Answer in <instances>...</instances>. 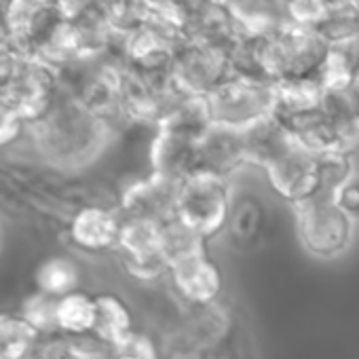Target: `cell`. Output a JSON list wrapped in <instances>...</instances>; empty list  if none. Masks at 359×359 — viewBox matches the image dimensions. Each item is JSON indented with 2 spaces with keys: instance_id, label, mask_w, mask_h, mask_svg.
<instances>
[{
  "instance_id": "obj_1",
  "label": "cell",
  "mask_w": 359,
  "mask_h": 359,
  "mask_svg": "<svg viewBox=\"0 0 359 359\" xmlns=\"http://www.w3.org/2000/svg\"><path fill=\"white\" fill-rule=\"evenodd\" d=\"M260 47L264 72L271 83L317 76L327 53V43L315 28H302L290 22L277 32L260 36Z\"/></svg>"
},
{
  "instance_id": "obj_2",
  "label": "cell",
  "mask_w": 359,
  "mask_h": 359,
  "mask_svg": "<svg viewBox=\"0 0 359 359\" xmlns=\"http://www.w3.org/2000/svg\"><path fill=\"white\" fill-rule=\"evenodd\" d=\"M231 189L229 180L210 171H197L177 187L173 218L201 235L214 239L229 224Z\"/></svg>"
},
{
  "instance_id": "obj_3",
  "label": "cell",
  "mask_w": 359,
  "mask_h": 359,
  "mask_svg": "<svg viewBox=\"0 0 359 359\" xmlns=\"http://www.w3.org/2000/svg\"><path fill=\"white\" fill-rule=\"evenodd\" d=\"M302 248L317 258H336L351 245L353 220L332 195H313L294 205Z\"/></svg>"
},
{
  "instance_id": "obj_4",
  "label": "cell",
  "mask_w": 359,
  "mask_h": 359,
  "mask_svg": "<svg viewBox=\"0 0 359 359\" xmlns=\"http://www.w3.org/2000/svg\"><path fill=\"white\" fill-rule=\"evenodd\" d=\"M214 125L243 131L275 114V83L229 76L208 95Z\"/></svg>"
},
{
  "instance_id": "obj_5",
  "label": "cell",
  "mask_w": 359,
  "mask_h": 359,
  "mask_svg": "<svg viewBox=\"0 0 359 359\" xmlns=\"http://www.w3.org/2000/svg\"><path fill=\"white\" fill-rule=\"evenodd\" d=\"M116 250L125 271L140 281H154L169 273V260L163 252V222L123 216Z\"/></svg>"
},
{
  "instance_id": "obj_6",
  "label": "cell",
  "mask_w": 359,
  "mask_h": 359,
  "mask_svg": "<svg viewBox=\"0 0 359 359\" xmlns=\"http://www.w3.org/2000/svg\"><path fill=\"white\" fill-rule=\"evenodd\" d=\"M57 74L60 72L41 60L24 55L13 81L0 93V97L11 104L26 123H39L60 95Z\"/></svg>"
},
{
  "instance_id": "obj_7",
  "label": "cell",
  "mask_w": 359,
  "mask_h": 359,
  "mask_svg": "<svg viewBox=\"0 0 359 359\" xmlns=\"http://www.w3.org/2000/svg\"><path fill=\"white\" fill-rule=\"evenodd\" d=\"M171 76L182 93L208 97L231 76L229 53L199 43H184L173 57Z\"/></svg>"
},
{
  "instance_id": "obj_8",
  "label": "cell",
  "mask_w": 359,
  "mask_h": 359,
  "mask_svg": "<svg viewBox=\"0 0 359 359\" xmlns=\"http://www.w3.org/2000/svg\"><path fill=\"white\" fill-rule=\"evenodd\" d=\"M264 173L273 191L290 201V205H298L317 195V158L300 146L264 167Z\"/></svg>"
},
{
  "instance_id": "obj_9",
  "label": "cell",
  "mask_w": 359,
  "mask_h": 359,
  "mask_svg": "<svg viewBox=\"0 0 359 359\" xmlns=\"http://www.w3.org/2000/svg\"><path fill=\"white\" fill-rule=\"evenodd\" d=\"M169 279L173 290L193 306H212L222 292L220 266L208 252H199L175 260L169 266Z\"/></svg>"
},
{
  "instance_id": "obj_10",
  "label": "cell",
  "mask_w": 359,
  "mask_h": 359,
  "mask_svg": "<svg viewBox=\"0 0 359 359\" xmlns=\"http://www.w3.org/2000/svg\"><path fill=\"white\" fill-rule=\"evenodd\" d=\"M150 165L152 173L180 184L182 180L201 171L199 142L163 129H154V137L150 144Z\"/></svg>"
},
{
  "instance_id": "obj_11",
  "label": "cell",
  "mask_w": 359,
  "mask_h": 359,
  "mask_svg": "<svg viewBox=\"0 0 359 359\" xmlns=\"http://www.w3.org/2000/svg\"><path fill=\"white\" fill-rule=\"evenodd\" d=\"M177 182L152 173L123 195L125 218H148L156 222H167L175 212Z\"/></svg>"
},
{
  "instance_id": "obj_12",
  "label": "cell",
  "mask_w": 359,
  "mask_h": 359,
  "mask_svg": "<svg viewBox=\"0 0 359 359\" xmlns=\"http://www.w3.org/2000/svg\"><path fill=\"white\" fill-rule=\"evenodd\" d=\"M123 229V218L102 205L83 208L70 222V239L72 243L91 254L108 252L118 248Z\"/></svg>"
},
{
  "instance_id": "obj_13",
  "label": "cell",
  "mask_w": 359,
  "mask_h": 359,
  "mask_svg": "<svg viewBox=\"0 0 359 359\" xmlns=\"http://www.w3.org/2000/svg\"><path fill=\"white\" fill-rule=\"evenodd\" d=\"M199 161L201 171L229 180L235 171L248 165L243 133L231 127L212 125V129L199 140Z\"/></svg>"
},
{
  "instance_id": "obj_14",
  "label": "cell",
  "mask_w": 359,
  "mask_h": 359,
  "mask_svg": "<svg viewBox=\"0 0 359 359\" xmlns=\"http://www.w3.org/2000/svg\"><path fill=\"white\" fill-rule=\"evenodd\" d=\"M241 133H243L248 163L258 165L262 169L298 146L287 125L281 123L275 114L258 121L256 125L243 129Z\"/></svg>"
},
{
  "instance_id": "obj_15",
  "label": "cell",
  "mask_w": 359,
  "mask_h": 359,
  "mask_svg": "<svg viewBox=\"0 0 359 359\" xmlns=\"http://www.w3.org/2000/svg\"><path fill=\"white\" fill-rule=\"evenodd\" d=\"M325 89L317 76L287 79L275 83V116L290 123L298 116L315 112L323 106Z\"/></svg>"
},
{
  "instance_id": "obj_16",
  "label": "cell",
  "mask_w": 359,
  "mask_h": 359,
  "mask_svg": "<svg viewBox=\"0 0 359 359\" xmlns=\"http://www.w3.org/2000/svg\"><path fill=\"white\" fill-rule=\"evenodd\" d=\"M317 79L325 93H340L348 89L359 79V39L327 45Z\"/></svg>"
},
{
  "instance_id": "obj_17",
  "label": "cell",
  "mask_w": 359,
  "mask_h": 359,
  "mask_svg": "<svg viewBox=\"0 0 359 359\" xmlns=\"http://www.w3.org/2000/svg\"><path fill=\"white\" fill-rule=\"evenodd\" d=\"M212 125H214V121H212L208 97L182 95L175 102V106L165 114V118L158 123L156 129L177 133V135H184V137L199 142L212 129Z\"/></svg>"
},
{
  "instance_id": "obj_18",
  "label": "cell",
  "mask_w": 359,
  "mask_h": 359,
  "mask_svg": "<svg viewBox=\"0 0 359 359\" xmlns=\"http://www.w3.org/2000/svg\"><path fill=\"white\" fill-rule=\"evenodd\" d=\"M95 302H97V317H95L93 336L95 340L114 348L135 332L131 311L125 304V300L114 294H100L95 296Z\"/></svg>"
},
{
  "instance_id": "obj_19",
  "label": "cell",
  "mask_w": 359,
  "mask_h": 359,
  "mask_svg": "<svg viewBox=\"0 0 359 359\" xmlns=\"http://www.w3.org/2000/svg\"><path fill=\"white\" fill-rule=\"evenodd\" d=\"M34 283L36 292H43L60 300L72 292H79L81 266L68 256H49L36 266Z\"/></svg>"
},
{
  "instance_id": "obj_20",
  "label": "cell",
  "mask_w": 359,
  "mask_h": 359,
  "mask_svg": "<svg viewBox=\"0 0 359 359\" xmlns=\"http://www.w3.org/2000/svg\"><path fill=\"white\" fill-rule=\"evenodd\" d=\"M97 302L95 296L72 292L57 300V330L70 336H87L95 330Z\"/></svg>"
},
{
  "instance_id": "obj_21",
  "label": "cell",
  "mask_w": 359,
  "mask_h": 359,
  "mask_svg": "<svg viewBox=\"0 0 359 359\" xmlns=\"http://www.w3.org/2000/svg\"><path fill=\"white\" fill-rule=\"evenodd\" d=\"M317 158V195H336L338 189L353 177L348 150H332L315 154Z\"/></svg>"
},
{
  "instance_id": "obj_22",
  "label": "cell",
  "mask_w": 359,
  "mask_h": 359,
  "mask_svg": "<svg viewBox=\"0 0 359 359\" xmlns=\"http://www.w3.org/2000/svg\"><path fill=\"white\" fill-rule=\"evenodd\" d=\"M163 252L171 266L175 260H182L199 252H208V241L195 231H191L187 224L171 218L163 222Z\"/></svg>"
},
{
  "instance_id": "obj_23",
  "label": "cell",
  "mask_w": 359,
  "mask_h": 359,
  "mask_svg": "<svg viewBox=\"0 0 359 359\" xmlns=\"http://www.w3.org/2000/svg\"><path fill=\"white\" fill-rule=\"evenodd\" d=\"M315 30L327 45L359 39V5L327 9Z\"/></svg>"
},
{
  "instance_id": "obj_24",
  "label": "cell",
  "mask_w": 359,
  "mask_h": 359,
  "mask_svg": "<svg viewBox=\"0 0 359 359\" xmlns=\"http://www.w3.org/2000/svg\"><path fill=\"white\" fill-rule=\"evenodd\" d=\"M20 317L36 334L57 330V298H51L43 292H34L24 300Z\"/></svg>"
},
{
  "instance_id": "obj_25",
  "label": "cell",
  "mask_w": 359,
  "mask_h": 359,
  "mask_svg": "<svg viewBox=\"0 0 359 359\" xmlns=\"http://www.w3.org/2000/svg\"><path fill=\"white\" fill-rule=\"evenodd\" d=\"M36 332L22 319L13 315H0V348L7 351L13 359L24 357V351Z\"/></svg>"
},
{
  "instance_id": "obj_26",
  "label": "cell",
  "mask_w": 359,
  "mask_h": 359,
  "mask_svg": "<svg viewBox=\"0 0 359 359\" xmlns=\"http://www.w3.org/2000/svg\"><path fill=\"white\" fill-rule=\"evenodd\" d=\"M325 11L323 0H287L285 3V20L302 28H317Z\"/></svg>"
},
{
  "instance_id": "obj_27",
  "label": "cell",
  "mask_w": 359,
  "mask_h": 359,
  "mask_svg": "<svg viewBox=\"0 0 359 359\" xmlns=\"http://www.w3.org/2000/svg\"><path fill=\"white\" fill-rule=\"evenodd\" d=\"M114 359H158V348L154 340L146 334L133 332L121 344L112 348Z\"/></svg>"
},
{
  "instance_id": "obj_28",
  "label": "cell",
  "mask_w": 359,
  "mask_h": 359,
  "mask_svg": "<svg viewBox=\"0 0 359 359\" xmlns=\"http://www.w3.org/2000/svg\"><path fill=\"white\" fill-rule=\"evenodd\" d=\"M24 125L26 121L20 116V112L0 97V148L13 144L22 135Z\"/></svg>"
},
{
  "instance_id": "obj_29",
  "label": "cell",
  "mask_w": 359,
  "mask_h": 359,
  "mask_svg": "<svg viewBox=\"0 0 359 359\" xmlns=\"http://www.w3.org/2000/svg\"><path fill=\"white\" fill-rule=\"evenodd\" d=\"M336 203L340 205V210L355 222L359 220V175L348 177L346 182L338 189V193L334 195Z\"/></svg>"
},
{
  "instance_id": "obj_30",
  "label": "cell",
  "mask_w": 359,
  "mask_h": 359,
  "mask_svg": "<svg viewBox=\"0 0 359 359\" xmlns=\"http://www.w3.org/2000/svg\"><path fill=\"white\" fill-rule=\"evenodd\" d=\"M22 53L18 49H13L7 43H0V93H3L9 83L13 81L20 64H22Z\"/></svg>"
},
{
  "instance_id": "obj_31",
  "label": "cell",
  "mask_w": 359,
  "mask_h": 359,
  "mask_svg": "<svg viewBox=\"0 0 359 359\" xmlns=\"http://www.w3.org/2000/svg\"><path fill=\"white\" fill-rule=\"evenodd\" d=\"M325 9H338V7H355L359 0H323Z\"/></svg>"
},
{
  "instance_id": "obj_32",
  "label": "cell",
  "mask_w": 359,
  "mask_h": 359,
  "mask_svg": "<svg viewBox=\"0 0 359 359\" xmlns=\"http://www.w3.org/2000/svg\"><path fill=\"white\" fill-rule=\"evenodd\" d=\"M0 359H13L7 351H3V348H0Z\"/></svg>"
}]
</instances>
